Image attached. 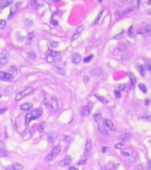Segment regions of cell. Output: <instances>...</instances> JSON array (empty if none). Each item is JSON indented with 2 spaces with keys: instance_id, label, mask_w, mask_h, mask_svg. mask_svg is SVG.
<instances>
[{
  "instance_id": "obj_32",
  "label": "cell",
  "mask_w": 151,
  "mask_h": 170,
  "mask_svg": "<svg viewBox=\"0 0 151 170\" xmlns=\"http://www.w3.org/2000/svg\"><path fill=\"white\" fill-rule=\"evenodd\" d=\"M139 89L143 92V93H146L147 92V87L145 86L143 83H140L139 84Z\"/></svg>"
},
{
  "instance_id": "obj_2",
  "label": "cell",
  "mask_w": 151,
  "mask_h": 170,
  "mask_svg": "<svg viewBox=\"0 0 151 170\" xmlns=\"http://www.w3.org/2000/svg\"><path fill=\"white\" fill-rule=\"evenodd\" d=\"M60 152H61V147L59 146V145L54 146L53 148L51 149V151L49 152L47 157H46V160H47V161H51V160H53L58 154L60 153Z\"/></svg>"
},
{
  "instance_id": "obj_55",
  "label": "cell",
  "mask_w": 151,
  "mask_h": 170,
  "mask_svg": "<svg viewBox=\"0 0 151 170\" xmlns=\"http://www.w3.org/2000/svg\"><path fill=\"white\" fill-rule=\"evenodd\" d=\"M148 166H149V167H151V160L149 161V163H148Z\"/></svg>"
},
{
  "instance_id": "obj_29",
  "label": "cell",
  "mask_w": 151,
  "mask_h": 170,
  "mask_svg": "<svg viewBox=\"0 0 151 170\" xmlns=\"http://www.w3.org/2000/svg\"><path fill=\"white\" fill-rule=\"evenodd\" d=\"M54 69H55V71H56L57 74H59L61 75H65V70L63 68H60V67H55Z\"/></svg>"
},
{
  "instance_id": "obj_22",
  "label": "cell",
  "mask_w": 151,
  "mask_h": 170,
  "mask_svg": "<svg viewBox=\"0 0 151 170\" xmlns=\"http://www.w3.org/2000/svg\"><path fill=\"white\" fill-rule=\"evenodd\" d=\"M8 73L10 74H12L13 76H16L17 74H18V69H17L16 67H14V66H12V67H9V72Z\"/></svg>"
},
{
  "instance_id": "obj_7",
  "label": "cell",
  "mask_w": 151,
  "mask_h": 170,
  "mask_svg": "<svg viewBox=\"0 0 151 170\" xmlns=\"http://www.w3.org/2000/svg\"><path fill=\"white\" fill-rule=\"evenodd\" d=\"M130 137H131L130 132L127 131V130H124V131H122L120 133V136L118 137V138H119V140L121 141L120 143H122L124 144V143H125V142H127V141L129 140Z\"/></svg>"
},
{
  "instance_id": "obj_47",
  "label": "cell",
  "mask_w": 151,
  "mask_h": 170,
  "mask_svg": "<svg viewBox=\"0 0 151 170\" xmlns=\"http://www.w3.org/2000/svg\"><path fill=\"white\" fill-rule=\"evenodd\" d=\"M6 111H7V108H2V109H0V114H4Z\"/></svg>"
},
{
  "instance_id": "obj_20",
  "label": "cell",
  "mask_w": 151,
  "mask_h": 170,
  "mask_svg": "<svg viewBox=\"0 0 151 170\" xmlns=\"http://www.w3.org/2000/svg\"><path fill=\"white\" fill-rule=\"evenodd\" d=\"M33 106V105L31 103H24L20 106V110L22 111H28L30 110L31 108Z\"/></svg>"
},
{
  "instance_id": "obj_28",
  "label": "cell",
  "mask_w": 151,
  "mask_h": 170,
  "mask_svg": "<svg viewBox=\"0 0 151 170\" xmlns=\"http://www.w3.org/2000/svg\"><path fill=\"white\" fill-rule=\"evenodd\" d=\"M30 5L33 9H37L38 6H39L37 0H30Z\"/></svg>"
},
{
  "instance_id": "obj_11",
  "label": "cell",
  "mask_w": 151,
  "mask_h": 170,
  "mask_svg": "<svg viewBox=\"0 0 151 170\" xmlns=\"http://www.w3.org/2000/svg\"><path fill=\"white\" fill-rule=\"evenodd\" d=\"M57 107H58L57 97L56 96H53V97H51V99H50V108L55 112V111L57 110Z\"/></svg>"
},
{
  "instance_id": "obj_8",
  "label": "cell",
  "mask_w": 151,
  "mask_h": 170,
  "mask_svg": "<svg viewBox=\"0 0 151 170\" xmlns=\"http://www.w3.org/2000/svg\"><path fill=\"white\" fill-rule=\"evenodd\" d=\"M133 11V8H128V9H125L124 11H117L115 12V18L118 20V19H121L122 17L125 16L126 14H128L129 13H131Z\"/></svg>"
},
{
  "instance_id": "obj_44",
  "label": "cell",
  "mask_w": 151,
  "mask_h": 170,
  "mask_svg": "<svg viewBox=\"0 0 151 170\" xmlns=\"http://www.w3.org/2000/svg\"><path fill=\"white\" fill-rule=\"evenodd\" d=\"M123 34H124V32H121V33H119L118 35H117L116 37H114V39H116V40H118V39H120L121 37H122V36H123Z\"/></svg>"
},
{
  "instance_id": "obj_51",
  "label": "cell",
  "mask_w": 151,
  "mask_h": 170,
  "mask_svg": "<svg viewBox=\"0 0 151 170\" xmlns=\"http://www.w3.org/2000/svg\"><path fill=\"white\" fill-rule=\"evenodd\" d=\"M107 149H108V147H103V148H102V152H106V151H107Z\"/></svg>"
},
{
  "instance_id": "obj_6",
  "label": "cell",
  "mask_w": 151,
  "mask_h": 170,
  "mask_svg": "<svg viewBox=\"0 0 151 170\" xmlns=\"http://www.w3.org/2000/svg\"><path fill=\"white\" fill-rule=\"evenodd\" d=\"M92 108H93V104L91 103V102H89L87 106L81 107V114H82L83 116H87V115H89V113H90L91 111H92Z\"/></svg>"
},
{
  "instance_id": "obj_33",
  "label": "cell",
  "mask_w": 151,
  "mask_h": 170,
  "mask_svg": "<svg viewBox=\"0 0 151 170\" xmlns=\"http://www.w3.org/2000/svg\"><path fill=\"white\" fill-rule=\"evenodd\" d=\"M128 36L130 37H134V28H133V26H131L128 29Z\"/></svg>"
},
{
  "instance_id": "obj_61",
  "label": "cell",
  "mask_w": 151,
  "mask_h": 170,
  "mask_svg": "<svg viewBox=\"0 0 151 170\" xmlns=\"http://www.w3.org/2000/svg\"><path fill=\"white\" fill-rule=\"evenodd\" d=\"M149 36H150V37H151V33H150V35H149Z\"/></svg>"
},
{
  "instance_id": "obj_58",
  "label": "cell",
  "mask_w": 151,
  "mask_h": 170,
  "mask_svg": "<svg viewBox=\"0 0 151 170\" xmlns=\"http://www.w3.org/2000/svg\"><path fill=\"white\" fill-rule=\"evenodd\" d=\"M1 97H2V95H1V94H0V98H1Z\"/></svg>"
},
{
  "instance_id": "obj_41",
  "label": "cell",
  "mask_w": 151,
  "mask_h": 170,
  "mask_svg": "<svg viewBox=\"0 0 151 170\" xmlns=\"http://www.w3.org/2000/svg\"><path fill=\"white\" fill-rule=\"evenodd\" d=\"M123 147H124V144L122 143H120V142L118 143H117V144H115V148H117V149H122Z\"/></svg>"
},
{
  "instance_id": "obj_31",
  "label": "cell",
  "mask_w": 151,
  "mask_h": 170,
  "mask_svg": "<svg viewBox=\"0 0 151 170\" xmlns=\"http://www.w3.org/2000/svg\"><path fill=\"white\" fill-rule=\"evenodd\" d=\"M94 120L96 123H97V122H100L101 120H102V115H101L100 113H95L94 115Z\"/></svg>"
},
{
  "instance_id": "obj_21",
  "label": "cell",
  "mask_w": 151,
  "mask_h": 170,
  "mask_svg": "<svg viewBox=\"0 0 151 170\" xmlns=\"http://www.w3.org/2000/svg\"><path fill=\"white\" fill-rule=\"evenodd\" d=\"M72 163V158H71V156H69V155H66V156L65 157L64 160L62 161V166H69L70 164Z\"/></svg>"
},
{
  "instance_id": "obj_50",
  "label": "cell",
  "mask_w": 151,
  "mask_h": 170,
  "mask_svg": "<svg viewBox=\"0 0 151 170\" xmlns=\"http://www.w3.org/2000/svg\"><path fill=\"white\" fill-rule=\"evenodd\" d=\"M51 23L53 24L54 26H57V24H58V23H57V20H51Z\"/></svg>"
},
{
  "instance_id": "obj_12",
  "label": "cell",
  "mask_w": 151,
  "mask_h": 170,
  "mask_svg": "<svg viewBox=\"0 0 151 170\" xmlns=\"http://www.w3.org/2000/svg\"><path fill=\"white\" fill-rule=\"evenodd\" d=\"M132 153H133V151H132V149L129 148V147H123V148L121 149V154L125 157L131 156Z\"/></svg>"
},
{
  "instance_id": "obj_52",
  "label": "cell",
  "mask_w": 151,
  "mask_h": 170,
  "mask_svg": "<svg viewBox=\"0 0 151 170\" xmlns=\"http://www.w3.org/2000/svg\"><path fill=\"white\" fill-rule=\"evenodd\" d=\"M140 5H141V0H137V8L140 7Z\"/></svg>"
},
{
  "instance_id": "obj_27",
  "label": "cell",
  "mask_w": 151,
  "mask_h": 170,
  "mask_svg": "<svg viewBox=\"0 0 151 170\" xmlns=\"http://www.w3.org/2000/svg\"><path fill=\"white\" fill-rule=\"evenodd\" d=\"M0 155L1 156L4 157L6 155V152H5V151H4V143L0 141Z\"/></svg>"
},
{
  "instance_id": "obj_26",
  "label": "cell",
  "mask_w": 151,
  "mask_h": 170,
  "mask_svg": "<svg viewBox=\"0 0 151 170\" xmlns=\"http://www.w3.org/2000/svg\"><path fill=\"white\" fill-rule=\"evenodd\" d=\"M95 97H96V98H97L100 102H102V103H104V104H107L108 102H109V100H108L106 97H102V96H99V95H95Z\"/></svg>"
},
{
  "instance_id": "obj_49",
  "label": "cell",
  "mask_w": 151,
  "mask_h": 170,
  "mask_svg": "<svg viewBox=\"0 0 151 170\" xmlns=\"http://www.w3.org/2000/svg\"><path fill=\"white\" fill-rule=\"evenodd\" d=\"M86 161H87V160H86V159H84V160H81V161L79 162V165H83V164L86 163Z\"/></svg>"
},
{
  "instance_id": "obj_18",
  "label": "cell",
  "mask_w": 151,
  "mask_h": 170,
  "mask_svg": "<svg viewBox=\"0 0 151 170\" xmlns=\"http://www.w3.org/2000/svg\"><path fill=\"white\" fill-rule=\"evenodd\" d=\"M140 34H142V35H150L151 33V25H148L146 26L144 28H142V30H140L139 31Z\"/></svg>"
},
{
  "instance_id": "obj_4",
  "label": "cell",
  "mask_w": 151,
  "mask_h": 170,
  "mask_svg": "<svg viewBox=\"0 0 151 170\" xmlns=\"http://www.w3.org/2000/svg\"><path fill=\"white\" fill-rule=\"evenodd\" d=\"M91 152H92V142H91L90 139H87V142H86V144H85V149H84V159H88V157L90 156Z\"/></svg>"
},
{
  "instance_id": "obj_3",
  "label": "cell",
  "mask_w": 151,
  "mask_h": 170,
  "mask_svg": "<svg viewBox=\"0 0 151 170\" xmlns=\"http://www.w3.org/2000/svg\"><path fill=\"white\" fill-rule=\"evenodd\" d=\"M33 91H34V88H32V87H28V88H27V89H25V90H21V91H20V92H18V94H17L16 97H15V100L18 102V101H20V99L24 98L25 97H27V96H28V95H30Z\"/></svg>"
},
{
  "instance_id": "obj_38",
  "label": "cell",
  "mask_w": 151,
  "mask_h": 170,
  "mask_svg": "<svg viewBox=\"0 0 151 170\" xmlns=\"http://www.w3.org/2000/svg\"><path fill=\"white\" fill-rule=\"evenodd\" d=\"M5 25H6V21L4 20H0V29H2L4 28L5 27Z\"/></svg>"
},
{
  "instance_id": "obj_1",
  "label": "cell",
  "mask_w": 151,
  "mask_h": 170,
  "mask_svg": "<svg viewBox=\"0 0 151 170\" xmlns=\"http://www.w3.org/2000/svg\"><path fill=\"white\" fill-rule=\"evenodd\" d=\"M42 114H43V109L42 108H37L35 110L32 111L31 113H27L26 116H25V123L27 125L29 124L31 122V120L39 118L40 116H42Z\"/></svg>"
},
{
  "instance_id": "obj_19",
  "label": "cell",
  "mask_w": 151,
  "mask_h": 170,
  "mask_svg": "<svg viewBox=\"0 0 151 170\" xmlns=\"http://www.w3.org/2000/svg\"><path fill=\"white\" fill-rule=\"evenodd\" d=\"M23 169V166L20 163H14L11 166L8 170H22Z\"/></svg>"
},
{
  "instance_id": "obj_10",
  "label": "cell",
  "mask_w": 151,
  "mask_h": 170,
  "mask_svg": "<svg viewBox=\"0 0 151 170\" xmlns=\"http://www.w3.org/2000/svg\"><path fill=\"white\" fill-rule=\"evenodd\" d=\"M83 29H84V26H83V25L79 26V27H78V28L76 29V31H75V32H74V34L73 35V37H72V41L77 40L78 38L80 37V36L81 35V33H82Z\"/></svg>"
},
{
  "instance_id": "obj_34",
  "label": "cell",
  "mask_w": 151,
  "mask_h": 170,
  "mask_svg": "<svg viewBox=\"0 0 151 170\" xmlns=\"http://www.w3.org/2000/svg\"><path fill=\"white\" fill-rule=\"evenodd\" d=\"M44 126H45V123H44V122H43V123H41L40 125H39V127H38V131H39L40 133H42V132H43V130H44Z\"/></svg>"
},
{
  "instance_id": "obj_42",
  "label": "cell",
  "mask_w": 151,
  "mask_h": 170,
  "mask_svg": "<svg viewBox=\"0 0 151 170\" xmlns=\"http://www.w3.org/2000/svg\"><path fill=\"white\" fill-rule=\"evenodd\" d=\"M83 81H84V83H85V84H87L89 83V77L87 76V75H84Z\"/></svg>"
},
{
  "instance_id": "obj_25",
  "label": "cell",
  "mask_w": 151,
  "mask_h": 170,
  "mask_svg": "<svg viewBox=\"0 0 151 170\" xmlns=\"http://www.w3.org/2000/svg\"><path fill=\"white\" fill-rule=\"evenodd\" d=\"M34 35H35L34 32H30V33L27 35V44H31V43H32V41H33V39H34V37H35Z\"/></svg>"
},
{
  "instance_id": "obj_39",
  "label": "cell",
  "mask_w": 151,
  "mask_h": 170,
  "mask_svg": "<svg viewBox=\"0 0 151 170\" xmlns=\"http://www.w3.org/2000/svg\"><path fill=\"white\" fill-rule=\"evenodd\" d=\"M50 45L51 48H56V47L58 45V43H57V42H55V41H51L50 43Z\"/></svg>"
},
{
  "instance_id": "obj_48",
  "label": "cell",
  "mask_w": 151,
  "mask_h": 170,
  "mask_svg": "<svg viewBox=\"0 0 151 170\" xmlns=\"http://www.w3.org/2000/svg\"><path fill=\"white\" fill-rule=\"evenodd\" d=\"M143 119H144L145 120H148V121H151V115H149V116L143 117Z\"/></svg>"
},
{
  "instance_id": "obj_59",
  "label": "cell",
  "mask_w": 151,
  "mask_h": 170,
  "mask_svg": "<svg viewBox=\"0 0 151 170\" xmlns=\"http://www.w3.org/2000/svg\"><path fill=\"white\" fill-rule=\"evenodd\" d=\"M122 1H127V0H122Z\"/></svg>"
},
{
  "instance_id": "obj_24",
  "label": "cell",
  "mask_w": 151,
  "mask_h": 170,
  "mask_svg": "<svg viewBox=\"0 0 151 170\" xmlns=\"http://www.w3.org/2000/svg\"><path fill=\"white\" fill-rule=\"evenodd\" d=\"M137 68H138V71L140 72V74H141L142 76H144L145 75V67L144 66H142V65H141V64H139L137 66Z\"/></svg>"
},
{
  "instance_id": "obj_43",
  "label": "cell",
  "mask_w": 151,
  "mask_h": 170,
  "mask_svg": "<svg viewBox=\"0 0 151 170\" xmlns=\"http://www.w3.org/2000/svg\"><path fill=\"white\" fill-rule=\"evenodd\" d=\"M125 84H119L117 90L120 91V90H125Z\"/></svg>"
},
{
  "instance_id": "obj_53",
  "label": "cell",
  "mask_w": 151,
  "mask_h": 170,
  "mask_svg": "<svg viewBox=\"0 0 151 170\" xmlns=\"http://www.w3.org/2000/svg\"><path fill=\"white\" fill-rule=\"evenodd\" d=\"M69 170H79V169H78V168H76V167H71Z\"/></svg>"
},
{
  "instance_id": "obj_45",
  "label": "cell",
  "mask_w": 151,
  "mask_h": 170,
  "mask_svg": "<svg viewBox=\"0 0 151 170\" xmlns=\"http://www.w3.org/2000/svg\"><path fill=\"white\" fill-rule=\"evenodd\" d=\"M143 169H144V168H143V166H142V165H138L137 167H134V170H143Z\"/></svg>"
},
{
  "instance_id": "obj_14",
  "label": "cell",
  "mask_w": 151,
  "mask_h": 170,
  "mask_svg": "<svg viewBox=\"0 0 151 170\" xmlns=\"http://www.w3.org/2000/svg\"><path fill=\"white\" fill-rule=\"evenodd\" d=\"M13 0H1L0 2V11L4 9L5 7L9 6L11 4H13Z\"/></svg>"
},
{
  "instance_id": "obj_5",
  "label": "cell",
  "mask_w": 151,
  "mask_h": 170,
  "mask_svg": "<svg viewBox=\"0 0 151 170\" xmlns=\"http://www.w3.org/2000/svg\"><path fill=\"white\" fill-rule=\"evenodd\" d=\"M8 61H9V52L6 49H4L0 55V65L4 66L8 63Z\"/></svg>"
},
{
  "instance_id": "obj_15",
  "label": "cell",
  "mask_w": 151,
  "mask_h": 170,
  "mask_svg": "<svg viewBox=\"0 0 151 170\" xmlns=\"http://www.w3.org/2000/svg\"><path fill=\"white\" fill-rule=\"evenodd\" d=\"M104 126L105 127V129H110V130H112L113 129H114V124H113V122H112L111 120H108V119L104 120Z\"/></svg>"
},
{
  "instance_id": "obj_37",
  "label": "cell",
  "mask_w": 151,
  "mask_h": 170,
  "mask_svg": "<svg viewBox=\"0 0 151 170\" xmlns=\"http://www.w3.org/2000/svg\"><path fill=\"white\" fill-rule=\"evenodd\" d=\"M93 55H89V56L88 57H87V58H85V59H84V62H85V63H88V62H89V61H91V60H92V59H93Z\"/></svg>"
},
{
  "instance_id": "obj_35",
  "label": "cell",
  "mask_w": 151,
  "mask_h": 170,
  "mask_svg": "<svg viewBox=\"0 0 151 170\" xmlns=\"http://www.w3.org/2000/svg\"><path fill=\"white\" fill-rule=\"evenodd\" d=\"M27 57H28L30 60H35L36 55L34 53V52H28V53H27Z\"/></svg>"
},
{
  "instance_id": "obj_56",
  "label": "cell",
  "mask_w": 151,
  "mask_h": 170,
  "mask_svg": "<svg viewBox=\"0 0 151 170\" xmlns=\"http://www.w3.org/2000/svg\"><path fill=\"white\" fill-rule=\"evenodd\" d=\"M98 2H99V3H102V2H103V0H98Z\"/></svg>"
},
{
  "instance_id": "obj_57",
  "label": "cell",
  "mask_w": 151,
  "mask_h": 170,
  "mask_svg": "<svg viewBox=\"0 0 151 170\" xmlns=\"http://www.w3.org/2000/svg\"><path fill=\"white\" fill-rule=\"evenodd\" d=\"M57 1H58V0H53V2H57Z\"/></svg>"
},
{
  "instance_id": "obj_30",
  "label": "cell",
  "mask_w": 151,
  "mask_h": 170,
  "mask_svg": "<svg viewBox=\"0 0 151 170\" xmlns=\"http://www.w3.org/2000/svg\"><path fill=\"white\" fill-rule=\"evenodd\" d=\"M127 161L129 163H134V162L136 161V154L134 153V155H131V156L128 157Z\"/></svg>"
},
{
  "instance_id": "obj_17",
  "label": "cell",
  "mask_w": 151,
  "mask_h": 170,
  "mask_svg": "<svg viewBox=\"0 0 151 170\" xmlns=\"http://www.w3.org/2000/svg\"><path fill=\"white\" fill-rule=\"evenodd\" d=\"M132 55H133V54H132L131 52H129V51H125V52L123 53V55H122V57H121V60H122V61H124V62L128 61V60L132 58Z\"/></svg>"
},
{
  "instance_id": "obj_54",
  "label": "cell",
  "mask_w": 151,
  "mask_h": 170,
  "mask_svg": "<svg viewBox=\"0 0 151 170\" xmlns=\"http://www.w3.org/2000/svg\"><path fill=\"white\" fill-rule=\"evenodd\" d=\"M148 5H151V0H148Z\"/></svg>"
},
{
  "instance_id": "obj_60",
  "label": "cell",
  "mask_w": 151,
  "mask_h": 170,
  "mask_svg": "<svg viewBox=\"0 0 151 170\" xmlns=\"http://www.w3.org/2000/svg\"><path fill=\"white\" fill-rule=\"evenodd\" d=\"M148 170H151V167H149V169H148Z\"/></svg>"
},
{
  "instance_id": "obj_13",
  "label": "cell",
  "mask_w": 151,
  "mask_h": 170,
  "mask_svg": "<svg viewBox=\"0 0 151 170\" xmlns=\"http://www.w3.org/2000/svg\"><path fill=\"white\" fill-rule=\"evenodd\" d=\"M103 73V68H101V67H95L94 69H92L90 71V75L94 77H96V76H99L101 74Z\"/></svg>"
},
{
  "instance_id": "obj_40",
  "label": "cell",
  "mask_w": 151,
  "mask_h": 170,
  "mask_svg": "<svg viewBox=\"0 0 151 170\" xmlns=\"http://www.w3.org/2000/svg\"><path fill=\"white\" fill-rule=\"evenodd\" d=\"M102 14H103V11L102 12H100L99 14H98V15H97V17H96V19L95 20V21H94V23H93V25H95V24H96L98 22V20H99V19L101 18V15H102Z\"/></svg>"
},
{
  "instance_id": "obj_16",
  "label": "cell",
  "mask_w": 151,
  "mask_h": 170,
  "mask_svg": "<svg viewBox=\"0 0 151 170\" xmlns=\"http://www.w3.org/2000/svg\"><path fill=\"white\" fill-rule=\"evenodd\" d=\"M72 61L75 65H79L81 61V57L79 53H74L72 57Z\"/></svg>"
},
{
  "instance_id": "obj_9",
  "label": "cell",
  "mask_w": 151,
  "mask_h": 170,
  "mask_svg": "<svg viewBox=\"0 0 151 170\" xmlns=\"http://www.w3.org/2000/svg\"><path fill=\"white\" fill-rule=\"evenodd\" d=\"M0 80L4 81V82H12L13 80V76L9 73L0 72Z\"/></svg>"
},
{
  "instance_id": "obj_36",
  "label": "cell",
  "mask_w": 151,
  "mask_h": 170,
  "mask_svg": "<svg viewBox=\"0 0 151 170\" xmlns=\"http://www.w3.org/2000/svg\"><path fill=\"white\" fill-rule=\"evenodd\" d=\"M114 96H115V97H116V98H120V97H121L120 91H119V90H114Z\"/></svg>"
},
{
  "instance_id": "obj_46",
  "label": "cell",
  "mask_w": 151,
  "mask_h": 170,
  "mask_svg": "<svg viewBox=\"0 0 151 170\" xmlns=\"http://www.w3.org/2000/svg\"><path fill=\"white\" fill-rule=\"evenodd\" d=\"M146 68H147V70L151 72V64H147L146 65Z\"/></svg>"
},
{
  "instance_id": "obj_23",
  "label": "cell",
  "mask_w": 151,
  "mask_h": 170,
  "mask_svg": "<svg viewBox=\"0 0 151 170\" xmlns=\"http://www.w3.org/2000/svg\"><path fill=\"white\" fill-rule=\"evenodd\" d=\"M135 83H136V78L131 74H130V88H131V89H134Z\"/></svg>"
}]
</instances>
